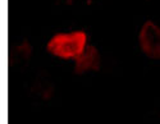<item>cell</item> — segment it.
<instances>
[{
	"label": "cell",
	"instance_id": "obj_1",
	"mask_svg": "<svg viewBox=\"0 0 160 124\" xmlns=\"http://www.w3.org/2000/svg\"><path fill=\"white\" fill-rule=\"evenodd\" d=\"M87 47V35L85 31L57 33L46 45L48 51L62 59H77Z\"/></svg>",
	"mask_w": 160,
	"mask_h": 124
},
{
	"label": "cell",
	"instance_id": "obj_2",
	"mask_svg": "<svg viewBox=\"0 0 160 124\" xmlns=\"http://www.w3.org/2000/svg\"><path fill=\"white\" fill-rule=\"evenodd\" d=\"M138 42L146 57L160 60V27L152 21H146L142 24L138 35Z\"/></svg>",
	"mask_w": 160,
	"mask_h": 124
},
{
	"label": "cell",
	"instance_id": "obj_3",
	"mask_svg": "<svg viewBox=\"0 0 160 124\" xmlns=\"http://www.w3.org/2000/svg\"><path fill=\"white\" fill-rule=\"evenodd\" d=\"M100 68V55L95 46H87L85 51L76 59L74 72L77 74H85L87 72H95Z\"/></svg>",
	"mask_w": 160,
	"mask_h": 124
},
{
	"label": "cell",
	"instance_id": "obj_4",
	"mask_svg": "<svg viewBox=\"0 0 160 124\" xmlns=\"http://www.w3.org/2000/svg\"><path fill=\"white\" fill-rule=\"evenodd\" d=\"M31 52H32L31 45L27 42V41H24V42L14 46L10 50V52H9V64L10 65H19V64L26 63L30 59Z\"/></svg>",
	"mask_w": 160,
	"mask_h": 124
},
{
	"label": "cell",
	"instance_id": "obj_5",
	"mask_svg": "<svg viewBox=\"0 0 160 124\" xmlns=\"http://www.w3.org/2000/svg\"><path fill=\"white\" fill-rule=\"evenodd\" d=\"M60 2H62L63 4H67V5H69V4H72V3H73V0H60Z\"/></svg>",
	"mask_w": 160,
	"mask_h": 124
}]
</instances>
